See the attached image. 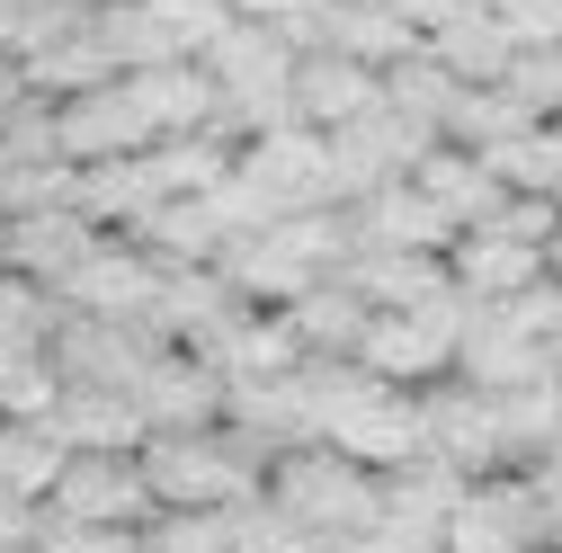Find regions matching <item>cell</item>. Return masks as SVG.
<instances>
[{
	"label": "cell",
	"mask_w": 562,
	"mask_h": 553,
	"mask_svg": "<svg viewBox=\"0 0 562 553\" xmlns=\"http://www.w3.org/2000/svg\"><path fill=\"white\" fill-rule=\"evenodd\" d=\"M259 500L286 518L295 535H313V544H358L384 518V473L358 464V455H339L330 438H304L286 455H268Z\"/></svg>",
	"instance_id": "6da1fadb"
},
{
	"label": "cell",
	"mask_w": 562,
	"mask_h": 553,
	"mask_svg": "<svg viewBox=\"0 0 562 553\" xmlns=\"http://www.w3.org/2000/svg\"><path fill=\"white\" fill-rule=\"evenodd\" d=\"M304 393H313V438H330L339 455H358L375 473H393V464L419 455V393L367 375L358 358H313Z\"/></svg>",
	"instance_id": "7a4b0ae2"
},
{
	"label": "cell",
	"mask_w": 562,
	"mask_h": 553,
	"mask_svg": "<svg viewBox=\"0 0 562 553\" xmlns=\"http://www.w3.org/2000/svg\"><path fill=\"white\" fill-rule=\"evenodd\" d=\"M144 482L161 509H241V500H259L268 464L233 429H161V438H144Z\"/></svg>",
	"instance_id": "3957f363"
},
{
	"label": "cell",
	"mask_w": 562,
	"mask_h": 553,
	"mask_svg": "<svg viewBox=\"0 0 562 553\" xmlns=\"http://www.w3.org/2000/svg\"><path fill=\"white\" fill-rule=\"evenodd\" d=\"M464 321H473V295H464V286L438 295L429 313H367V330H358V366L384 375V384H402V393H429L438 375H456V339H464Z\"/></svg>",
	"instance_id": "277c9868"
},
{
	"label": "cell",
	"mask_w": 562,
	"mask_h": 553,
	"mask_svg": "<svg viewBox=\"0 0 562 553\" xmlns=\"http://www.w3.org/2000/svg\"><path fill=\"white\" fill-rule=\"evenodd\" d=\"M196 63L215 72V90H224V125H233V134L295 125V99H286V81H295V45L277 36V27L233 19V36H224L215 54H196Z\"/></svg>",
	"instance_id": "5b68a950"
},
{
	"label": "cell",
	"mask_w": 562,
	"mask_h": 553,
	"mask_svg": "<svg viewBox=\"0 0 562 553\" xmlns=\"http://www.w3.org/2000/svg\"><path fill=\"white\" fill-rule=\"evenodd\" d=\"M419 455L482 482V473H509V429H501V393H482L464 375H438L429 393H419Z\"/></svg>",
	"instance_id": "8992f818"
},
{
	"label": "cell",
	"mask_w": 562,
	"mask_h": 553,
	"mask_svg": "<svg viewBox=\"0 0 562 553\" xmlns=\"http://www.w3.org/2000/svg\"><path fill=\"white\" fill-rule=\"evenodd\" d=\"M447 553H553V518H544L536 473L509 464V473L464 482L447 509Z\"/></svg>",
	"instance_id": "52a82bcc"
},
{
	"label": "cell",
	"mask_w": 562,
	"mask_h": 553,
	"mask_svg": "<svg viewBox=\"0 0 562 553\" xmlns=\"http://www.w3.org/2000/svg\"><path fill=\"white\" fill-rule=\"evenodd\" d=\"M45 518H72V527H153L161 500L144 482V455H116V447H72V464L54 473L45 492Z\"/></svg>",
	"instance_id": "ba28073f"
},
{
	"label": "cell",
	"mask_w": 562,
	"mask_h": 553,
	"mask_svg": "<svg viewBox=\"0 0 562 553\" xmlns=\"http://www.w3.org/2000/svg\"><path fill=\"white\" fill-rule=\"evenodd\" d=\"M45 349L63 366V384H99V393H134L153 375V358L170 349V339L153 321H108V313H54Z\"/></svg>",
	"instance_id": "9c48e42d"
},
{
	"label": "cell",
	"mask_w": 562,
	"mask_h": 553,
	"mask_svg": "<svg viewBox=\"0 0 562 553\" xmlns=\"http://www.w3.org/2000/svg\"><path fill=\"white\" fill-rule=\"evenodd\" d=\"M233 170L277 205V224H286V215H313V205H339L330 134H313V125H268V134H241V161H233Z\"/></svg>",
	"instance_id": "30bf717a"
},
{
	"label": "cell",
	"mask_w": 562,
	"mask_h": 553,
	"mask_svg": "<svg viewBox=\"0 0 562 553\" xmlns=\"http://www.w3.org/2000/svg\"><path fill=\"white\" fill-rule=\"evenodd\" d=\"M161 259L144 250V241H125V233H99L90 250H81V268L54 286V304L63 313H108V321H153V295H161Z\"/></svg>",
	"instance_id": "8fae6325"
},
{
	"label": "cell",
	"mask_w": 562,
	"mask_h": 553,
	"mask_svg": "<svg viewBox=\"0 0 562 553\" xmlns=\"http://www.w3.org/2000/svg\"><path fill=\"white\" fill-rule=\"evenodd\" d=\"M429 144H438V125L402 116L393 99H384V108H367L358 125H339V134H330L339 205H348V196H367V188H384V179H411V170H419V153H429Z\"/></svg>",
	"instance_id": "7c38bea8"
},
{
	"label": "cell",
	"mask_w": 562,
	"mask_h": 553,
	"mask_svg": "<svg viewBox=\"0 0 562 553\" xmlns=\"http://www.w3.org/2000/svg\"><path fill=\"white\" fill-rule=\"evenodd\" d=\"M134 410H144V429H224V410H233V375L205 358V349H161L153 375L134 384Z\"/></svg>",
	"instance_id": "4fadbf2b"
},
{
	"label": "cell",
	"mask_w": 562,
	"mask_h": 553,
	"mask_svg": "<svg viewBox=\"0 0 562 553\" xmlns=\"http://www.w3.org/2000/svg\"><path fill=\"white\" fill-rule=\"evenodd\" d=\"M54 144H63V161H116V153H153V116H144V99H134V81L116 72V81H99V90H81V99H54Z\"/></svg>",
	"instance_id": "5bb4252c"
},
{
	"label": "cell",
	"mask_w": 562,
	"mask_h": 553,
	"mask_svg": "<svg viewBox=\"0 0 562 553\" xmlns=\"http://www.w3.org/2000/svg\"><path fill=\"white\" fill-rule=\"evenodd\" d=\"M456 375L482 384V393H518V384L562 375V358L544 349V339H527L501 304H473V321H464V339H456Z\"/></svg>",
	"instance_id": "9a60e30c"
},
{
	"label": "cell",
	"mask_w": 562,
	"mask_h": 553,
	"mask_svg": "<svg viewBox=\"0 0 562 553\" xmlns=\"http://www.w3.org/2000/svg\"><path fill=\"white\" fill-rule=\"evenodd\" d=\"M241 313H259V304H241V286L224 268H170L161 295H153V330L170 339V349H215Z\"/></svg>",
	"instance_id": "2e32d148"
},
{
	"label": "cell",
	"mask_w": 562,
	"mask_h": 553,
	"mask_svg": "<svg viewBox=\"0 0 562 553\" xmlns=\"http://www.w3.org/2000/svg\"><path fill=\"white\" fill-rule=\"evenodd\" d=\"M286 99H295V125L339 134V125H358L367 108H384V72H367V63H348V54L313 45V54H295V81H286Z\"/></svg>",
	"instance_id": "e0dca14e"
},
{
	"label": "cell",
	"mask_w": 562,
	"mask_h": 553,
	"mask_svg": "<svg viewBox=\"0 0 562 553\" xmlns=\"http://www.w3.org/2000/svg\"><path fill=\"white\" fill-rule=\"evenodd\" d=\"M99 241V224L81 215V205H45V215H10L0 224V268L27 276V286H63V276L81 268V250Z\"/></svg>",
	"instance_id": "ac0fdd59"
},
{
	"label": "cell",
	"mask_w": 562,
	"mask_h": 553,
	"mask_svg": "<svg viewBox=\"0 0 562 553\" xmlns=\"http://www.w3.org/2000/svg\"><path fill=\"white\" fill-rule=\"evenodd\" d=\"M348 233H358V250H447L456 241V224L429 205L419 179H384L367 196H348Z\"/></svg>",
	"instance_id": "d6986e66"
},
{
	"label": "cell",
	"mask_w": 562,
	"mask_h": 553,
	"mask_svg": "<svg viewBox=\"0 0 562 553\" xmlns=\"http://www.w3.org/2000/svg\"><path fill=\"white\" fill-rule=\"evenodd\" d=\"M419 188H429V205H438V215L456 224V233H473V224H491V215H501V205L518 196L501 170H491L482 153H464V144H447V134H438V144L429 153H419V170H411Z\"/></svg>",
	"instance_id": "ffe728a7"
},
{
	"label": "cell",
	"mask_w": 562,
	"mask_h": 553,
	"mask_svg": "<svg viewBox=\"0 0 562 553\" xmlns=\"http://www.w3.org/2000/svg\"><path fill=\"white\" fill-rule=\"evenodd\" d=\"M447 276H456L473 304H509L518 286H536V276H553V268H544V250H536V241H509V233L473 224V233H456V241H447Z\"/></svg>",
	"instance_id": "44dd1931"
},
{
	"label": "cell",
	"mask_w": 562,
	"mask_h": 553,
	"mask_svg": "<svg viewBox=\"0 0 562 553\" xmlns=\"http://www.w3.org/2000/svg\"><path fill=\"white\" fill-rule=\"evenodd\" d=\"M72 205H81L99 233H134V224H144L153 205H170V196H161V179H153L144 153H116V161H81V170H72Z\"/></svg>",
	"instance_id": "7402d4cb"
},
{
	"label": "cell",
	"mask_w": 562,
	"mask_h": 553,
	"mask_svg": "<svg viewBox=\"0 0 562 553\" xmlns=\"http://www.w3.org/2000/svg\"><path fill=\"white\" fill-rule=\"evenodd\" d=\"M125 241H144L161 268H215L233 233H224V215H215V196H170V205H153Z\"/></svg>",
	"instance_id": "603a6c76"
},
{
	"label": "cell",
	"mask_w": 562,
	"mask_h": 553,
	"mask_svg": "<svg viewBox=\"0 0 562 553\" xmlns=\"http://www.w3.org/2000/svg\"><path fill=\"white\" fill-rule=\"evenodd\" d=\"M205 358H215L233 384H277V375H295L313 349L295 339V321H286V313H241V321H233Z\"/></svg>",
	"instance_id": "cb8c5ba5"
},
{
	"label": "cell",
	"mask_w": 562,
	"mask_h": 553,
	"mask_svg": "<svg viewBox=\"0 0 562 553\" xmlns=\"http://www.w3.org/2000/svg\"><path fill=\"white\" fill-rule=\"evenodd\" d=\"M19 72H27V90H36V99H81V90L116 81V54H108V45H99V27L81 19V27L45 36L36 54H19Z\"/></svg>",
	"instance_id": "d4e9b609"
},
{
	"label": "cell",
	"mask_w": 562,
	"mask_h": 553,
	"mask_svg": "<svg viewBox=\"0 0 562 553\" xmlns=\"http://www.w3.org/2000/svg\"><path fill=\"white\" fill-rule=\"evenodd\" d=\"M367 295L358 286H348V268H330L322 276V286H304L295 304H286V321H295V339H304V349L313 358H358V330H367Z\"/></svg>",
	"instance_id": "484cf974"
},
{
	"label": "cell",
	"mask_w": 562,
	"mask_h": 553,
	"mask_svg": "<svg viewBox=\"0 0 562 553\" xmlns=\"http://www.w3.org/2000/svg\"><path fill=\"white\" fill-rule=\"evenodd\" d=\"M54 429H63V447H116V455H144V438H153L134 393H99V384H63Z\"/></svg>",
	"instance_id": "4316f807"
},
{
	"label": "cell",
	"mask_w": 562,
	"mask_h": 553,
	"mask_svg": "<svg viewBox=\"0 0 562 553\" xmlns=\"http://www.w3.org/2000/svg\"><path fill=\"white\" fill-rule=\"evenodd\" d=\"M330 54L348 63H367V72H393L402 54H419V27L402 10H367V0H330V27H322Z\"/></svg>",
	"instance_id": "83f0119b"
},
{
	"label": "cell",
	"mask_w": 562,
	"mask_h": 553,
	"mask_svg": "<svg viewBox=\"0 0 562 553\" xmlns=\"http://www.w3.org/2000/svg\"><path fill=\"white\" fill-rule=\"evenodd\" d=\"M90 27H99V45L116 54V72H161V63H188V54H179V36L161 27L153 0H99Z\"/></svg>",
	"instance_id": "f1b7e54d"
},
{
	"label": "cell",
	"mask_w": 562,
	"mask_h": 553,
	"mask_svg": "<svg viewBox=\"0 0 562 553\" xmlns=\"http://www.w3.org/2000/svg\"><path fill=\"white\" fill-rule=\"evenodd\" d=\"M63 464H72V447H63L54 420H0V482H10L19 500L45 509V492H54V473H63Z\"/></svg>",
	"instance_id": "f546056e"
},
{
	"label": "cell",
	"mask_w": 562,
	"mask_h": 553,
	"mask_svg": "<svg viewBox=\"0 0 562 553\" xmlns=\"http://www.w3.org/2000/svg\"><path fill=\"white\" fill-rule=\"evenodd\" d=\"M63 402V366L45 339H10L0 349V420H54Z\"/></svg>",
	"instance_id": "4dcf8cb0"
},
{
	"label": "cell",
	"mask_w": 562,
	"mask_h": 553,
	"mask_svg": "<svg viewBox=\"0 0 562 553\" xmlns=\"http://www.w3.org/2000/svg\"><path fill=\"white\" fill-rule=\"evenodd\" d=\"M527 125H536L527 99H509L501 81H482V90H464V99L447 108V144H464V153H501L509 134H527Z\"/></svg>",
	"instance_id": "1f68e13d"
},
{
	"label": "cell",
	"mask_w": 562,
	"mask_h": 553,
	"mask_svg": "<svg viewBox=\"0 0 562 553\" xmlns=\"http://www.w3.org/2000/svg\"><path fill=\"white\" fill-rule=\"evenodd\" d=\"M429 54L447 63V72H456L464 90H482V81H501V72H509V54H518V36H509L501 19L482 10V19H464V27H447V36H429Z\"/></svg>",
	"instance_id": "d6a6232c"
},
{
	"label": "cell",
	"mask_w": 562,
	"mask_h": 553,
	"mask_svg": "<svg viewBox=\"0 0 562 553\" xmlns=\"http://www.w3.org/2000/svg\"><path fill=\"white\" fill-rule=\"evenodd\" d=\"M384 99H393L402 116H419V125H438V134H447V108L464 99V81L447 72V63H438L429 45H419V54H402L393 72H384Z\"/></svg>",
	"instance_id": "836d02e7"
},
{
	"label": "cell",
	"mask_w": 562,
	"mask_h": 553,
	"mask_svg": "<svg viewBox=\"0 0 562 553\" xmlns=\"http://www.w3.org/2000/svg\"><path fill=\"white\" fill-rule=\"evenodd\" d=\"M501 90L527 99L536 116H562V36H553V45H518L509 72H501Z\"/></svg>",
	"instance_id": "e575fe53"
},
{
	"label": "cell",
	"mask_w": 562,
	"mask_h": 553,
	"mask_svg": "<svg viewBox=\"0 0 562 553\" xmlns=\"http://www.w3.org/2000/svg\"><path fill=\"white\" fill-rule=\"evenodd\" d=\"M233 10H241L250 27H277L295 54H313V45H322V27H330V0H233Z\"/></svg>",
	"instance_id": "d590c367"
},
{
	"label": "cell",
	"mask_w": 562,
	"mask_h": 553,
	"mask_svg": "<svg viewBox=\"0 0 562 553\" xmlns=\"http://www.w3.org/2000/svg\"><path fill=\"white\" fill-rule=\"evenodd\" d=\"M402 19L419 27V45H429V36L464 27V19H482V0H402Z\"/></svg>",
	"instance_id": "8d00e7d4"
},
{
	"label": "cell",
	"mask_w": 562,
	"mask_h": 553,
	"mask_svg": "<svg viewBox=\"0 0 562 553\" xmlns=\"http://www.w3.org/2000/svg\"><path fill=\"white\" fill-rule=\"evenodd\" d=\"M36 527H45V509H36V500H19L10 482H0V544H36Z\"/></svg>",
	"instance_id": "74e56055"
},
{
	"label": "cell",
	"mask_w": 562,
	"mask_h": 553,
	"mask_svg": "<svg viewBox=\"0 0 562 553\" xmlns=\"http://www.w3.org/2000/svg\"><path fill=\"white\" fill-rule=\"evenodd\" d=\"M544 268H553V276H562V224H553V241H544Z\"/></svg>",
	"instance_id": "f35d334b"
},
{
	"label": "cell",
	"mask_w": 562,
	"mask_h": 553,
	"mask_svg": "<svg viewBox=\"0 0 562 553\" xmlns=\"http://www.w3.org/2000/svg\"><path fill=\"white\" fill-rule=\"evenodd\" d=\"M367 10H402V0H367Z\"/></svg>",
	"instance_id": "ab89813d"
},
{
	"label": "cell",
	"mask_w": 562,
	"mask_h": 553,
	"mask_svg": "<svg viewBox=\"0 0 562 553\" xmlns=\"http://www.w3.org/2000/svg\"><path fill=\"white\" fill-rule=\"evenodd\" d=\"M125 553H153V544H144V535H134V544H125Z\"/></svg>",
	"instance_id": "60d3db41"
}]
</instances>
